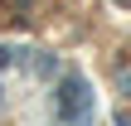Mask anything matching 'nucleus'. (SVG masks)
<instances>
[{
	"label": "nucleus",
	"mask_w": 131,
	"mask_h": 126,
	"mask_svg": "<svg viewBox=\"0 0 131 126\" xmlns=\"http://www.w3.org/2000/svg\"><path fill=\"white\" fill-rule=\"evenodd\" d=\"M58 112H63V117L88 112V92H83V83H78V78H68V83H63V92H58Z\"/></svg>",
	"instance_id": "obj_1"
}]
</instances>
